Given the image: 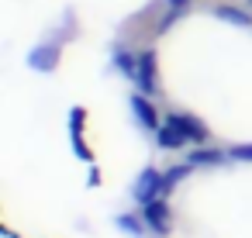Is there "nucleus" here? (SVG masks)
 Wrapping results in <instances>:
<instances>
[{
	"instance_id": "obj_16",
	"label": "nucleus",
	"mask_w": 252,
	"mask_h": 238,
	"mask_svg": "<svg viewBox=\"0 0 252 238\" xmlns=\"http://www.w3.org/2000/svg\"><path fill=\"white\" fill-rule=\"evenodd\" d=\"M245 4H249V7H252V0H245Z\"/></svg>"
},
{
	"instance_id": "obj_8",
	"label": "nucleus",
	"mask_w": 252,
	"mask_h": 238,
	"mask_svg": "<svg viewBox=\"0 0 252 238\" xmlns=\"http://www.w3.org/2000/svg\"><path fill=\"white\" fill-rule=\"evenodd\" d=\"M214 18H218V21H228V25H235V28H252V14L242 11V7H235V4L214 7Z\"/></svg>"
},
{
	"instance_id": "obj_7",
	"label": "nucleus",
	"mask_w": 252,
	"mask_h": 238,
	"mask_svg": "<svg viewBox=\"0 0 252 238\" xmlns=\"http://www.w3.org/2000/svg\"><path fill=\"white\" fill-rule=\"evenodd\" d=\"M228 155L221 152V149H207V145H197V149H190V155H187V162L193 166V169H200V166H221Z\"/></svg>"
},
{
	"instance_id": "obj_9",
	"label": "nucleus",
	"mask_w": 252,
	"mask_h": 238,
	"mask_svg": "<svg viewBox=\"0 0 252 238\" xmlns=\"http://www.w3.org/2000/svg\"><path fill=\"white\" fill-rule=\"evenodd\" d=\"M80 124H83V107H73V111H69V135H73V152H76L80 159H87V162H90V149L80 142Z\"/></svg>"
},
{
	"instance_id": "obj_3",
	"label": "nucleus",
	"mask_w": 252,
	"mask_h": 238,
	"mask_svg": "<svg viewBox=\"0 0 252 238\" xmlns=\"http://www.w3.org/2000/svg\"><path fill=\"white\" fill-rule=\"evenodd\" d=\"M131 197H135V204H152L156 197H162V173L159 169H142L138 173V179H135V190H131Z\"/></svg>"
},
{
	"instance_id": "obj_4",
	"label": "nucleus",
	"mask_w": 252,
	"mask_h": 238,
	"mask_svg": "<svg viewBox=\"0 0 252 238\" xmlns=\"http://www.w3.org/2000/svg\"><path fill=\"white\" fill-rule=\"evenodd\" d=\"M142 221L149 224V231H156V235H166V231L173 228V210H169L166 197H156L152 204H145V207H142Z\"/></svg>"
},
{
	"instance_id": "obj_13",
	"label": "nucleus",
	"mask_w": 252,
	"mask_h": 238,
	"mask_svg": "<svg viewBox=\"0 0 252 238\" xmlns=\"http://www.w3.org/2000/svg\"><path fill=\"white\" fill-rule=\"evenodd\" d=\"M118 224H121L128 235H142V224H145V221L138 224V217H131V214H121V217H118Z\"/></svg>"
},
{
	"instance_id": "obj_1",
	"label": "nucleus",
	"mask_w": 252,
	"mask_h": 238,
	"mask_svg": "<svg viewBox=\"0 0 252 238\" xmlns=\"http://www.w3.org/2000/svg\"><path fill=\"white\" fill-rule=\"evenodd\" d=\"M166 124H173V128H176L187 142H193V145H207V138H211L207 124L197 121L193 114H183V111H169V114H166Z\"/></svg>"
},
{
	"instance_id": "obj_14",
	"label": "nucleus",
	"mask_w": 252,
	"mask_h": 238,
	"mask_svg": "<svg viewBox=\"0 0 252 238\" xmlns=\"http://www.w3.org/2000/svg\"><path fill=\"white\" fill-rule=\"evenodd\" d=\"M228 155H231V159H238V162H252V145H235Z\"/></svg>"
},
{
	"instance_id": "obj_2",
	"label": "nucleus",
	"mask_w": 252,
	"mask_h": 238,
	"mask_svg": "<svg viewBox=\"0 0 252 238\" xmlns=\"http://www.w3.org/2000/svg\"><path fill=\"white\" fill-rule=\"evenodd\" d=\"M138 93H159V66H156V52H138V69H135V80Z\"/></svg>"
},
{
	"instance_id": "obj_11",
	"label": "nucleus",
	"mask_w": 252,
	"mask_h": 238,
	"mask_svg": "<svg viewBox=\"0 0 252 238\" xmlns=\"http://www.w3.org/2000/svg\"><path fill=\"white\" fill-rule=\"evenodd\" d=\"M190 169H193L190 162H183V166H169V169L162 173V197H169V193L187 179V173H190Z\"/></svg>"
},
{
	"instance_id": "obj_6",
	"label": "nucleus",
	"mask_w": 252,
	"mask_h": 238,
	"mask_svg": "<svg viewBox=\"0 0 252 238\" xmlns=\"http://www.w3.org/2000/svg\"><path fill=\"white\" fill-rule=\"evenodd\" d=\"M28 66H32L35 73H52V69L59 66V45H49V42L35 45V49L28 52Z\"/></svg>"
},
{
	"instance_id": "obj_10",
	"label": "nucleus",
	"mask_w": 252,
	"mask_h": 238,
	"mask_svg": "<svg viewBox=\"0 0 252 238\" xmlns=\"http://www.w3.org/2000/svg\"><path fill=\"white\" fill-rule=\"evenodd\" d=\"M156 145L173 152V149H183V145H187V138H183L173 124H166V121H162V124H159V131H156Z\"/></svg>"
},
{
	"instance_id": "obj_12",
	"label": "nucleus",
	"mask_w": 252,
	"mask_h": 238,
	"mask_svg": "<svg viewBox=\"0 0 252 238\" xmlns=\"http://www.w3.org/2000/svg\"><path fill=\"white\" fill-rule=\"evenodd\" d=\"M114 69L125 73L128 80H135V69H138V56L125 52V49H114Z\"/></svg>"
},
{
	"instance_id": "obj_15",
	"label": "nucleus",
	"mask_w": 252,
	"mask_h": 238,
	"mask_svg": "<svg viewBox=\"0 0 252 238\" xmlns=\"http://www.w3.org/2000/svg\"><path fill=\"white\" fill-rule=\"evenodd\" d=\"M190 0H166V7H173V11H180V7H187Z\"/></svg>"
},
{
	"instance_id": "obj_5",
	"label": "nucleus",
	"mask_w": 252,
	"mask_h": 238,
	"mask_svg": "<svg viewBox=\"0 0 252 238\" xmlns=\"http://www.w3.org/2000/svg\"><path fill=\"white\" fill-rule=\"evenodd\" d=\"M131 114H135V121L145 128V131H159V111L152 107V100H149V93H131Z\"/></svg>"
}]
</instances>
